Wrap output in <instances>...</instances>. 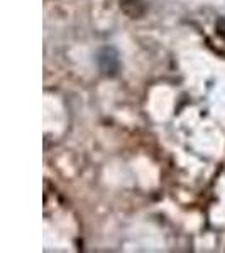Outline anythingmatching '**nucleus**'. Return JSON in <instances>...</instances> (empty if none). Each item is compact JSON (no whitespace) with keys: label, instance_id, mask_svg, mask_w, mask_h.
<instances>
[{"label":"nucleus","instance_id":"f257e3e1","mask_svg":"<svg viewBox=\"0 0 225 253\" xmlns=\"http://www.w3.org/2000/svg\"><path fill=\"white\" fill-rule=\"evenodd\" d=\"M120 9L129 15V17L136 19L144 14V3L141 0H122Z\"/></svg>","mask_w":225,"mask_h":253}]
</instances>
